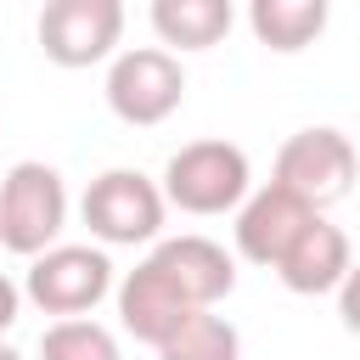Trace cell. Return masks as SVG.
<instances>
[{
    "label": "cell",
    "mask_w": 360,
    "mask_h": 360,
    "mask_svg": "<svg viewBox=\"0 0 360 360\" xmlns=\"http://www.w3.org/2000/svg\"><path fill=\"white\" fill-rule=\"evenodd\" d=\"M124 45V0H45L39 6V51L56 68L112 62Z\"/></svg>",
    "instance_id": "52a82bcc"
},
{
    "label": "cell",
    "mask_w": 360,
    "mask_h": 360,
    "mask_svg": "<svg viewBox=\"0 0 360 360\" xmlns=\"http://www.w3.org/2000/svg\"><path fill=\"white\" fill-rule=\"evenodd\" d=\"M146 259L174 281V292H180L191 309H214L219 298L236 292V259H231L214 236H197V231H191V236H158Z\"/></svg>",
    "instance_id": "ba28073f"
},
{
    "label": "cell",
    "mask_w": 360,
    "mask_h": 360,
    "mask_svg": "<svg viewBox=\"0 0 360 360\" xmlns=\"http://www.w3.org/2000/svg\"><path fill=\"white\" fill-rule=\"evenodd\" d=\"M17 309H22V287L11 276H0V338L17 326Z\"/></svg>",
    "instance_id": "e0dca14e"
},
{
    "label": "cell",
    "mask_w": 360,
    "mask_h": 360,
    "mask_svg": "<svg viewBox=\"0 0 360 360\" xmlns=\"http://www.w3.org/2000/svg\"><path fill=\"white\" fill-rule=\"evenodd\" d=\"M332 0H248V28L264 51L276 56H298L326 34Z\"/></svg>",
    "instance_id": "4fadbf2b"
},
{
    "label": "cell",
    "mask_w": 360,
    "mask_h": 360,
    "mask_svg": "<svg viewBox=\"0 0 360 360\" xmlns=\"http://www.w3.org/2000/svg\"><path fill=\"white\" fill-rule=\"evenodd\" d=\"M68 225V186L51 163L22 158L6 169L0 180V248L17 259H34L45 248H56Z\"/></svg>",
    "instance_id": "277c9868"
},
{
    "label": "cell",
    "mask_w": 360,
    "mask_h": 360,
    "mask_svg": "<svg viewBox=\"0 0 360 360\" xmlns=\"http://www.w3.org/2000/svg\"><path fill=\"white\" fill-rule=\"evenodd\" d=\"M158 360H242V332L225 315L197 309L191 321H180V332L158 343Z\"/></svg>",
    "instance_id": "5bb4252c"
},
{
    "label": "cell",
    "mask_w": 360,
    "mask_h": 360,
    "mask_svg": "<svg viewBox=\"0 0 360 360\" xmlns=\"http://www.w3.org/2000/svg\"><path fill=\"white\" fill-rule=\"evenodd\" d=\"M338 321H343V332L360 338V264H349V276L338 281Z\"/></svg>",
    "instance_id": "2e32d148"
},
{
    "label": "cell",
    "mask_w": 360,
    "mask_h": 360,
    "mask_svg": "<svg viewBox=\"0 0 360 360\" xmlns=\"http://www.w3.org/2000/svg\"><path fill=\"white\" fill-rule=\"evenodd\" d=\"M79 214L90 225V236L101 248H141V242H158L163 236V186L141 169H101L84 197H79Z\"/></svg>",
    "instance_id": "3957f363"
},
{
    "label": "cell",
    "mask_w": 360,
    "mask_h": 360,
    "mask_svg": "<svg viewBox=\"0 0 360 360\" xmlns=\"http://www.w3.org/2000/svg\"><path fill=\"white\" fill-rule=\"evenodd\" d=\"M101 96H107L112 118H124L129 129H158L186 101V68L163 45H129V51H118L107 62Z\"/></svg>",
    "instance_id": "7a4b0ae2"
},
{
    "label": "cell",
    "mask_w": 360,
    "mask_h": 360,
    "mask_svg": "<svg viewBox=\"0 0 360 360\" xmlns=\"http://www.w3.org/2000/svg\"><path fill=\"white\" fill-rule=\"evenodd\" d=\"M39 360H124V349H118L112 326L73 315V321H51L39 332Z\"/></svg>",
    "instance_id": "9a60e30c"
},
{
    "label": "cell",
    "mask_w": 360,
    "mask_h": 360,
    "mask_svg": "<svg viewBox=\"0 0 360 360\" xmlns=\"http://www.w3.org/2000/svg\"><path fill=\"white\" fill-rule=\"evenodd\" d=\"M112 298H118V321H124V332H129L135 343H152V349H158L169 332H180V321L197 315L152 259H141V264L112 287Z\"/></svg>",
    "instance_id": "8fae6325"
},
{
    "label": "cell",
    "mask_w": 360,
    "mask_h": 360,
    "mask_svg": "<svg viewBox=\"0 0 360 360\" xmlns=\"http://www.w3.org/2000/svg\"><path fill=\"white\" fill-rule=\"evenodd\" d=\"M354 174H360V152L332 124H309V129L287 135L281 152H276V169H270V180L287 186L292 197H304L315 214L343 202L354 191Z\"/></svg>",
    "instance_id": "8992f818"
},
{
    "label": "cell",
    "mask_w": 360,
    "mask_h": 360,
    "mask_svg": "<svg viewBox=\"0 0 360 360\" xmlns=\"http://www.w3.org/2000/svg\"><path fill=\"white\" fill-rule=\"evenodd\" d=\"M0 360H22V354H17V349H11L6 338H0Z\"/></svg>",
    "instance_id": "ac0fdd59"
},
{
    "label": "cell",
    "mask_w": 360,
    "mask_h": 360,
    "mask_svg": "<svg viewBox=\"0 0 360 360\" xmlns=\"http://www.w3.org/2000/svg\"><path fill=\"white\" fill-rule=\"evenodd\" d=\"M309 219H315V208H309L304 197H292L287 186L270 180V186L248 191L242 208H236V253H242L248 264L276 270V259L292 248V236H298Z\"/></svg>",
    "instance_id": "9c48e42d"
},
{
    "label": "cell",
    "mask_w": 360,
    "mask_h": 360,
    "mask_svg": "<svg viewBox=\"0 0 360 360\" xmlns=\"http://www.w3.org/2000/svg\"><path fill=\"white\" fill-rule=\"evenodd\" d=\"M112 287H118L112 259H107V248H90V242H56V248L34 253L28 276H22V298L56 321L90 315Z\"/></svg>",
    "instance_id": "5b68a950"
},
{
    "label": "cell",
    "mask_w": 360,
    "mask_h": 360,
    "mask_svg": "<svg viewBox=\"0 0 360 360\" xmlns=\"http://www.w3.org/2000/svg\"><path fill=\"white\" fill-rule=\"evenodd\" d=\"M146 17L163 51H214L236 22V0H152Z\"/></svg>",
    "instance_id": "7c38bea8"
},
{
    "label": "cell",
    "mask_w": 360,
    "mask_h": 360,
    "mask_svg": "<svg viewBox=\"0 0 360 360\" xmlns=\"http://www.w3.org/2000/svg\"><path fill=\"white\" fill-rule=\"evenodd\" d=\"M349 264H354L349 236H343L326 214H315V219L292 236V248L276 259V276H281L287 292H298V298H321V292H338V281L349 276Z\"/></svg>",
    "instance_id": "30bf717a"
},
{
    "label": "cell",
    "mask_w": 360,
    "mask_h": 360,
    "mask_svg": "<svg viewBox=\"0 0 360 360\" xmlns=\"http://www.w3.org/2000/svg\"><path fill=\"white\" fill-rule=\"evenodd\" d=\"M163 202L197 219L231 214L242 208V197L253 191V163L236 141H186L169 163H163Z\"/></svg>",
    "instance_id": "6da1fadb"
}]
</instances>
